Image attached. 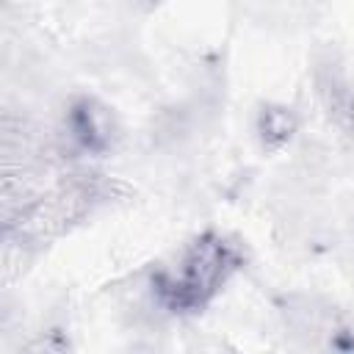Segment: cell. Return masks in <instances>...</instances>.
<instances>
[{"label": "cell", "instance_id": "obj_2", "mask_svg": "<svg viewBox=\"0 0 354 354\" xmlns=\"http://www.w3.org/2000/svg\"><path fill=\"white\" fill-rule=\"evenodd\" d=\"M108 199V183L97 174H75L47 191L39 199H30L22 205L8 221L6 235L19 246H41L64 232H69L75 224H80L86 216L94 213L97 205Z\"/></svg>", "mask_w": 354, "mask_h": 354}, {"label": "cell", "instance_id": "obj_5", "mask_svg": "<svg viewBox=\"0 0 354 354\" xmlns=\"http://www.w3.org/2000/svg\"><path fill=\"white\" fill-rule=\"evenodd\" d=\"M254 130H257L260 147L266 152H279L293 141V136L299 130V119H296L293 108L279 105V102H266L257 111Z\"/></svg>", "mask_w": 354, "mask_h": 354}, {"label": "cell", "instance_id": "obj_1", "mask_svg": "<svg viewBox=\"0 0 354 354\" xmlns=\"http://www.w3.org/2000/svg\"><path fill=\"white\" fill-rule=\"evenodd\" d=\"M241 266V246L227 235L207 230L183 249L174 266L160 268L152 277V293L169 313H199L221 293Z\"/></svg>", "mask_w": 354, "mask_h": 354}, {"label": "cell", "instance_id": "obj_3", "mask_svg": "<svg viewBox=\"0 0 354 354\" xmlns=\"http://www.w3.org/2000/svg\"><path fill=\"white\" fill-rule=\"evenodd\" d=\"M64 130L72 147L83 155H105L119 138L116 116L94 97H75L64 113Z\"/></svg>", "mask_w": 354, "mask_h": 354}, {"label": "cell", "instance_id": "obj_4", "mask_svg": "<svg viewBox=\"0 0 354 354\" xmlns=\"http://www.w3.org/2000/svg\"><path fill=\"white\" fill-rule=\"evenodd\" d=\"M315 88L318 100L326 111V116L346 133H354V88L343 77V72L332 66H318L315 72Z\"/></svg>", "mask_w": 354, "mask_h": 354}]
</instances>
